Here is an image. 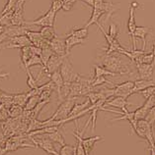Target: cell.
Instances as JSON below:
<instances>
[{
	"instance_id": "obj_1",
	"label": "cell",
	"mask_w": 155,
	"mask_h": 155,
	"mask_svg": "<svg viewBox=\"0 0 155 155\" xmlns=\"http://www.w3.org/2000/svg\"><path fill=\"white\" fill-rule=\"evenodd\" d=\"M101 66L108 69L109 71L116 73L118 75H130L132 69L128 64H125L120 56L104 54L101 58Z\"/></svg>"
},
{
	"instance_id": "obj_2",
	"label": "cell",
	"mask_w": 155,
	"mask_h": 155,
	"mask_svg": "<svg viewBox=\"0 0 155 155\" xmlns=\"http://www.w3.org/2000/svg\"><path fill=\"white\" fill-rule=\"evenodd\" d=\"M133 88H134V81H128L123 84H115V87L113 88H105L103 91L108 99L112 98L114 96H122L125 98H128L132 94H133Z\"/></svg>"
},
{
	"instance_id": "obj_3",
	"label": "cell",
	"mask_w": 155,
	"mask_h": 155,
	"mask_svg": "<svg viewBox=\"0 0 155 155\" xmlns=\"http://www.w3.org/2000/svg\"><path fill=\"white\" fill-rule=\"evenodd\" d=\"M78 97H67L66 99L62 101V103L56 109V111L52 114L51 118H48L50 120H63L66 119L69 116L73 106L76 103V100Z\"/></svg>"
},
{
	"instance_id": "obj_4",
	"label": "cell",
	"mask_w": 155,
	"mask_h": 155,
	"mask_svg": "<svg viewBox=\"0 0 155 155\" xmlns=\"http://www.w3.org/2000/svg\"><path fill=\"white\" fill-rule=\"evenodd\" d=\"M43 137H40V136L36 137H29L31 140L37 145V147L43 149L44 152H47L48 155H59V152L56 151L54 143L55 142L51 140L48 137L44 134H41Z\"/></svg>"
},
{
	"instance_id": "obj_5",
	"label": "cell",
	"mask_w": 155,
	"mask_h": 155,
	"mask_svg": "<svg viewBox=\"0 0 155 155\" xmlns=\"http://www.w3.org/2000/svg\"><path fill=\"white\" fill-rule=\"evenodd\" d=\"M59 70H60V73H62V78L64 80V84H70L74 81H76L77 78L79 77V74H77V73L75 72L71 62L69 61L68 56L65 57V59H64L63 63H62Z\"/></svg>"
},
{
	"instance_id": "obj_6",
	"label": "cell",
	"mask_w": 155,
	"mask_h": 155,
	"mask_svg": "<svg viewBox=\"0 0 155 155\" xmlns=\"http://www.w3.org/2000/svg\"><path fill=\"white\" fill-rule=\"evenodd\" d=\"M55 16L56 13L50 9L46 14L41 16L40 18L34 20V21H29L26 22V26H38V27H55Z\"/></svg>"
},
{
	"instance_id": "obj_7",
	"label": "cell",
	"mask_w": 155,
	"mask_h": 155,
	"mask_svg": "<svg viewBox=\"0 0 155 155\" xmlns=\"http://www.w3.org/2000/svg\"><path fill=\"white\" fill-rule=\"evenodd\" d=\"M136 6H138V4L136 2H132L130 3L129 6V21H128V32L130 36V39H132V46L133 49H137L136 48V38L134 36V31H136V18H134V12H136Z\"/></svg>"
},
{
	"instance_id": "obj_8",
	"label": "cell",
	"mask_w": 155,
	"mask_h": 155,
	"mask_svg": "<svg viewBox=\"0 0 155 155\" xmlns=\"http://www.w3.org/2000/svg\"><path fill=\"white\" fill-rule=\"evenodd\" d=\"M30 45H33L31 40L27 36V35H19L10 38L6 42H4V44H2L1 47L7 48V49H9V48H19V49H21L23 47L30 46Z\"/></svg>"
},
{
	"instance_id": "obj_9",
	"label": "cell",
	"mask_w": 155,
	"mask_h": 155,
	"mask_svg": "<svg viewBox=\"0 0 155 155\" xmlns=\"http://www.w3.org/2000/svg\"><path fill=\"white\" fill-rule=\"evenodd\" d=\"M65 57H67V56H60L54 53V55H52L50 58V60L48 61L46 67L43 69V71L46 73V75L48 77V75L51 74V73L59 70L65 59Z\"/></svg>"
},
{
	"instance_id": "obj_10",
	"label": "cell",
	"mask_w": 155,
	"mask_h": 155,
	"mask_svg": "<svg viewBox=\"0 0 155 155\" xmlns=\"http://www.w3.org/2000/svg\"><path fill=\"white\" fill-rule=\"evenodd\" d=\"M27 36L29 38V39L31 40V42L33 45L35 46H38L43 48H47V47H50V40H48L46 38H43V35H41L40 31H28L27 32Z\"/></svg>"
},
{
	"instance_id": "obj_11",
	"label": "cell",
	"mask_w": 155,
	"mask_h": 155,
	"mask_svg": "<svg viewBox=\"0 0 155 155\" xmlns=\"http://www.w3.org/2000/svg\"><path fill=\"white\" fill-rule=\"evenodd\" d=\"M134 64H136V67L137 69L139 79H147V80L153 79L155 62L150 64H144V63H134Z\"/></svg>"
},
{
	"instance_id": "obj_12",
	"label": "cell",
	"mask_w": 155,
	"mask_h": 155,
	"mask_svg": "<svg viewBox=\"0 0 155 155\" xmlns=\"http://www.w3.org/2000/svg\"><path fill=\"white\" fill-rule=\"evenodd\" d=\"M126 99L128 98H125V97H122V96H114V97H112V98L107 100V102L105 103L104 107L111 106V107L121 109V111H124V112L128 111V106L134 105V104L129 102Z\"/></svg>"
},
{
	"instance_id": "obj_13",
	"label": "cell",
	"mask_w": 155,
	"mask_h": 155,
	"mask_svg": "<svg viewBox=\"0 0 155 155\" xmlns=\"http://www.w3.org/2000/svg\"><path fill=\"white\" fill-rule=\"evenodd\" d=\"M50 46L55 54L60 55V56H69V54L67 53V50H66L65 39L60 38L58 36H55L54 39L51 40Z\"/></svg>"
},
{
	"instance_id": "obj_14",
	"label": "cell",
	"mask_w": 155,
	"mask_h": 155,
	"mask_svg": "<svg viewBox=\"0 0 155 155\" xmlns=\"http://www.w3.org/2000/svg\"><path fill=\"white\" fill-rule=\"evenodd\" d=\"M48 78H50L51 81L55 85V89H56V91H58V99L62 101V89L64 85V80L62 78V73H60V70L51 73V74L48 75Z\"/></svg>"
},
{
	"instance_id": "obj_15",
	"label": "cell",
	"mask_w": 155,
	"mask_h": 155,
	"mask_svg": "<svg viewBox=\"0 0 155 155\" xmlns=\"http://www.w3.org/2000/svg\"><path fill=\"white\" fill-rule=\"evenodd\" d=\"M93 8H98L102 11H104L106 14L112 15L116 11V5L112 2L106 1V0H93Z\"/></svg>"
},
{
	"instance_id": "obj_16",
	"label": "cell",
	"mask_w": 155,
	"mask_h": 155,
	"mask_svg": "<svg viewBox=\"0 0 155 155\" xmlns=\"http://www.w3.org/2000/svg\"><path fill=\"white\" fill-rule=\"evenodd\" d=\"M101 140H103V137H101V136H95V137H86V138L83 137L82 138V143L84 146L85 152H86V155H90L95 144Z\"/></svg>"
},
{
	"instance_id": "obj_17",
	"label": "cell",
	"mask_w": 155,
	"mask_h": 155,
	"mask_svg": "<svg viewBox=\"0 0 155 155\" xmlns=\"http://www.w3.org/2000/svg\"><path fill=\"white\" fill-rule=\"evenodd\" d=\"M155 85V80H147V79H138L134 81V88H133V92L137 93L143 89L147 88L149 87H152Z\"/></svg>"
},
{
	"instance_id": "obj_18",
	"label": "cell",
	"mask_w": 155,
	"mask_h": 155,
	"mask_svg": "<svg viewBox=\"0 0 155 155\" xmlns=\"http://www.w3.org/2000/svg\"><path fill=\"white\" fill-rule=\"evenodd\" d=\"M150 31H151V28H150V27L137 26L136 28V31H134V36H136V38H137L142 39V42H143V48H142V50H145V47H146L145 38Z\"/></svg>"
},
{
	"instance_id": "obj_19",
	"label": "cell",
	"mask_w": 155,
	"mask_h": 155,
	"mask_svg": "<svg viewBox=\"0 0 155 155\" xmlns=\"http://www.w3.org/2000/svg\"><path fill=\"white\" fill-rule=\"evenodd\" d=\"M85 41V39L78 38L77 36H74L72 35H67L66 38H65V44H66V50L68 54H70V50L73 47L79 44H82Z\"/></svg>"
},
{
	"instance_id": "obj_20",
	"label": "cell",
	"mask_w": 155,
	"mask_h": 155,
	"mask_svg": "<svg viewBox=\"0 0 155 155\" xmlns=\"http://www.w3.org/2000/svg\"><path fill=\"white\" fill-rule=\"evenodd\" d=\"M34 55L31 50V45L30 46H25L20 49V58H21V67L25 69L28 60Z\"/></svg>"
},
{
	"instance_id": "obj_21",
	"label": "cell",
	"mask_w": 155,
	"mask_h": 155,
	"mask_svg": "<svg viewBox=\"0 0 155 155\" xmlns=\"http://www.w3.org/2000/svg\"><path fill=\"white\" fill-rule=\"evenodd\" d=\"M107 76L116 77V76H119V75L116 74V73H113L111 71H109L108 69H106L105 67L101 66V65H95V66H94V76H93V78L107 77Z\"/></svg>"
},
{
	"instance_id": "obj_22",
	"label": "cell",
	"mask_w": 155,
	"mask_h": 155,
	"mask_svg": "<svg viewBox=\"0 0 155 155\" xmlns=\"http://www.w3.org/2000/svg\"><path fill=\"white\" fill-rule=\"evenodd\" d=\"M40 32L41 35H43L44 38H46L48 40H52L55 36H56V34H55V27H42V28L40 30Z\"/></svg>"
},
{
	"instance_id": "obj_23",
	"label": "cell",
	"mask_w": 155,
	"mask_h": 155,
	"mask_svg": "<svg viewBox=\"0 0 155 155\" xmlns=\"http://www.w3.org/2000/svg\"><path fill=\"white\" fill-rule=\"evenodd\" d=\"M28 99H29V94L28 92H23V93H15L13 96V104L20 105V106H25L27 103Z\"/></svg>"
},
{
	"instance_id": "obj_24",
	"label": "cell",
	"mask_w": 155,
	"mask_h": 155,
	"mask_svg": "<svg viewBox=\"0 0 155 155\" xmlns=\"http://www.w3.org/2000/svg\"><path fill=\"white\" fill-rule=\"evenodd\" d=\"M46 137H48L50 138L51 140H52L55 143H58L60 145H63L65 144V140H64V137L62 134H60L59 130H56L55 133H51V134H44Z\"/></svg>"
},
{
	"instance_id": "obj_25",
	"label": "cell",
	"mask_w": 155,
	"mask_h": 155,
	"mask_svg": "<svg viewBox=\"0 0 155 155\" xmlns=\"http://www.w3.org/2000/svg\"><path fill=\"white\" fill-rule=\"evenodd\" d=\"M149 108L146 107V106L143 104L140 107H138L136 111H133V115H134V119L136 120H142V119H145L146 116L149 112Z\"/></svg>"
},
{
	"instance_id": "obj_26",
	"label": "cell",
	"mask_w": 155,
	"mask_h": 155,
	"mask_svg": "<svg viewBox=\"0 0 155 155\" xmlns=\"http://www.w3.org/2000/svg\"><path fill=\"white\" fill-rule=\"evenodd\" d=\"M37 65H39V66H42V68H44V64H43L42 59H41V57L39 55H33L31 58L28 60L27 65H26V67H25L24 70L27 72L28 70H30V67L37 66Z\"/></svg>"
},
{
	"instance_id": "obj_27",
	"label": "cell",
	"mask_w": 155,
	"mask_h": 155,
	"mask_svg": "<svg viewBox=\"0 0 155 155\" xmlns=\"http://www.w3.org/2000/svg\"><path fill=\"white\" fill-rule=\"evenodd\" d=\"M41 97L40 95H33L30 96L29 99H28L27 103L24 106V110H33L37 105L41 102Z\"/></svg>"
},
{
	"instance_id": "obj_28",
	"label": "cell",
	"mask_w": 155,
	"mask_h": 155,
	"mask_svg": "<svg viewBox=\"0 0 155 155\" xmlns=\"http://www.w3.org/2000/svg\"><path fill=\"white\" fill-rule=\"evenodd\" d=\"M68 35H72L74 36H77L78 38L85 39V38H87V36H88V28L87 27H83L79 28H73Z\"/></svg>"
},
{
	"instance_id": "obj_29",
	"label": "cell",
	"mask_w": 155,
	"mask_h": 155,
	"mask_svg": "<svg viewBox=\"0 0 155 155\" xmlns=\"http://www.w3.org/2000/svg\"><path fill=\"white\" fill-rule=\"evenodd\" d=\"M54 51H52V49L51 48V46L50 47H47V48H43V50H42V53H41V55H40V57H41V59H42V61H43V64H44V68L46 67V65H47V63H48V61L50 60V58L51 57L54 55ZM43 68V69H44Z\"/></svg>"
},
{
	"instance_id": "obj_30",
	"label": "cell",
	"mask_w": 155,
	"mask_h": 155,
	"mask_svg": "<svg viewBox=\"0 0 155 155\" xmlns=\"http://www.w3.org/2000/svg\"><path fill=\"white\" fill-rule=\"evenodd\" d=\"M24 112V107L20 105L13 104L9 108V116L10 118H18L23 114Z\"/></svg>"
},
{
	"instance_id": "obj_31",
	"label": "cell",
	"mask_w": 155,
	"mask_h": 155,
	"mask_svg": "<svg viewBox=\"0 0 155 155\" xmlns=\"http://www.w3.org/2000/svg\"><path fill=\"white\" fill-rule=\"evenodd\" d=\"M59 155H75L76 152V146L75 145H69L63 144L59 149Z\"/></svg>"
},
{
	"instance_id": "obj_32",
	"label": "cell",
	"mask_w": 155,
	"mask_h": 155,
	"mask_svg": "<svg viewBox=\"0 0 155 155\" xmlns=\"http://www.w3.org/2000/svg\"><path fill=\"white\" fill-rule=\"evenodd\" d=\"M105 84H115L112 83L111 81L107 80L106 77H98V78H92V87L95 88L96 87H99V85H103Z\"/></svg>"
},
{
	"instance_id": "obj_33",
	"label": "cell",
	"mask_w": 155,
	"mask_h": 155,
	"mask_svg": "<svg viewBox=\"0 0 155 155\" xmlns=\"http://www.w3.org/2000/svg\"><path fill=\"white\" fill-rule=\"evenodd\" d=\"M27 76H28V79H27V85L29 87L30 89H34V88H37L39 87L38 84V80H36L33 75L31 74L30 70H28L27 72Z\"/></svg>"
},
{
	"instance_id": "obj_34",
	"label": "cell",
	"mask_w": 155,
	"mask_h": 155,
	"mask_svg": "<svg viewBox=\"0 0 155 155\" xmlns=\"http://www.w3.org/2000/svg\"><path fill=\"white\" fill-rule=\"evenodd\" d=\"M139 93L144 97L145 99H147L148 97L155 94V85H152V87H149L147 88L143 89V91H139Z\"/></svg>"
},
{
	"instance_id": "obj_35",
	"label": "cell",
	"mask_w": 155,
	"mask_h": 155,
	"mask_svg": "<svg viewBox=\"0 0 155 155\" xmlns=\"http://www.w3.org/2000/svg\"><path fill=\"white\" fill-rule=\"evenodd\" d=\"M145 120L147 121L149 124H151L153 127H155V106H153V107L149 110Z\"/></svg>"
},
{
	"instance_id": "obj_36",
	"label": "cell",
	"mask_w": 155,
	"mask_h": 155,
	"mask_svg": "<svg viewBox=\"0 0 155 155\" xmlns=\"http://www.w3.org/2000/svg\"><path fill=\"white\" fill-rule=\"evenodd\" d=\"M62 1L63 0H51V9L54 10L55 13H58L59 10L62 9Z\"/></svg>"
},
{
	"instance_id": "obj_37",
	"label": "cell",
	"mask_w": 155,
	"mask_h": 155,
	"mask_svg": "<svg viewBox=\"0 0 155 155\" xmlns=\"http://www.w3.org/2000/svg\"><path fill=\"white\" fill-rule=\"evenodd\" d=\"M77 0H63L62 1V10L64 11H70L73 6H74V4L76 3Z\"/></svg>"
},
{
	"instance_id": "obj_38",
	"label": "cell",
	"mask_w": 155,
	"mask_h": 155,
	"mask_svg": "<svg viewBox=\"0 0 155 155\" xmlns=\"http://www.w3.org/2000/svg\"><path fill=\"white\" fill-rule=\"evenodd\" d=\"M108 34L111 35L112 38H117L118 34H119V28H118V26L116 25L115 23H112L111 25H110V27H109V32H108Z\"/></svg>"
},
{
	"instance_id": "obj_39",
	"label": "cell",
	"mask_w": 155,
	"mask_h": 155,
	"mask_svg": "<svg viewBox=\"0 0 155 155\" xmlns=\"http://www.w3.org/2000/svg\"><path fill=\"white\" fill-rule=\"evenodd\" d=\"M31 50L33 52V54L34 55H41V53H42V48L41 47H38V46H35V45H31Z\"/></svg>"
},
{
	"instance_id": "obj_40",
	"label": "cell",
	"mask_w": 155,
	"mask_h": 155,
	"mask_svg": "<svg viewBox=\"0 0 155 155\" xmlns=\"http://www.w3.org/2000/svg\"><path fill=\"white\" fill-rule=\"evenodd\" d=\"M7 138H8V137H6L2 133L0 134V146L5 145V142H6V140H7Z\"/></svg>"
},
{
	"instance_id": "obj_41",
	"label": "cell",
	"mask_w": 155,
	"mask_h": 155,
	"mask_svg": "<svg viewBox=\"0 0 155 155\" xmlns=\"http://www.w3.org/2000/svg\"><path fill=\"white\" fill-rule=\"evenodd\" d=\"M9 76H10L9 73H2L1 70H0V79H7Z\"/></svg>"
},
{
	"instance_id": "obj_42",
	"label": "cell",
	"mask_w": 155,
	"mask_h": 155,
	"mask_svg": "<svg viewBox=\"0 0 155 155\" xmlns=\"http://www.w3.org/2000/svg\"><path fill=\"white\" fill-rule=\"evenodd\" d=\"M5 28H6L5 27H3L2 25H0V35H1L2 32H3L4 31H5Z\"/></svg>"
},
{
	"instance_id": "obj_43",
	"label": "cell",
	"mask_w": 155,
	"mask_h": 155,
	"mask_svg": "<svg viewBox=\"0 0 155 155\" xmlns=\"http://www.w3.org/2000/svg\"><path fill=\"white\" fill-rule=\"evenodd\" d=\"M152 51H153V54H154V57H155V40L153 42V47H152Z\"/></svg>"
},
{
	"instance_id": "obj_44",
	"label": "cell",
	"mask_w": 155,
	"mask_h": 155,
	"mask_svg": "<svg viewBox=\"0 0 155 155\" xmlns=\"http://www.w3.org/2000/svg\"><path fill=\"white\" fill-rule=\"evenodd\" d=\"M23 1H26V0H23Z\"/></svg>"
}]
</instances>
